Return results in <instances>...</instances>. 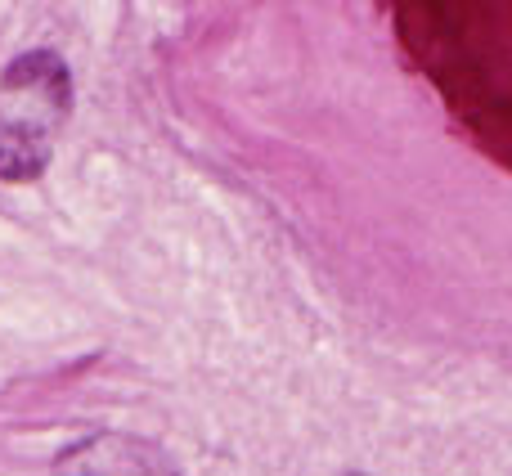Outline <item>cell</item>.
<instances>
[{"label": "cell", "mask_w": 512, "mask_h": 476, "mask_svg": "<svg viewBox=\"0 0 512 476\" xmlns=\"http://www.w3.org/2000/svg\"><path fill=\"white\" fill-rule=\"evenodd\" d=\"M54 476H176V463L144 436L95 432L54 459Z\"/></svg>", "instance_id": "cell-2"}, {"label": "cell", "mask_w": 512, "mask_h": 476, "mask_svg": "<svg viewBox=\"0 0 512 476\" xmlns=\"http://www.w3.org/2000/svg\"><path fill=\"white\" fill-rule=\"evenodd\" d=\"M72 113V72L59 50H27L0 72V126L50 135Z\"/></svg>", "instance_id": "cell-1"}, {"label": "cell", "mask_w": 512, "mask_h": 476, "mask_svg": "<svg viewBox=\"0 0 512 476\" xmlns=\"http://www.w3.org/2000/svg\"><path fill=\"white\" fill-rule=\"evenodd\" d=\"M50 135L23 131V126H0V180L9 185H27L50 167Z\"/></svg>", "instance_id": "cell-3"}]
</instances>
